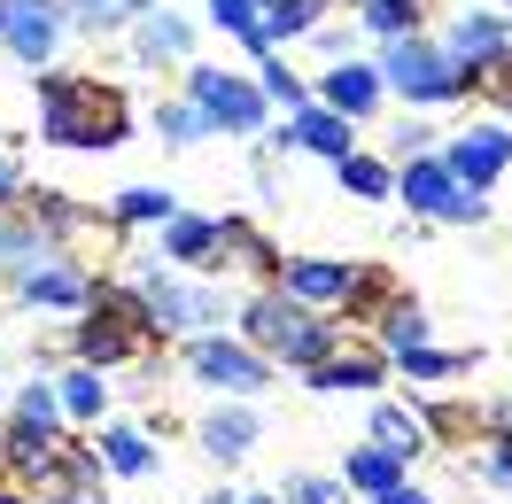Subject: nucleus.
<instances>
[{
  "label": "nucleus",
  "mask_w": 512,
  "mask_h": 504,
  "mask_svg": "<svg viewBox=\"0 0 512 504\" xmlns=\"http://www.w3.org/2000/svg\"><path fill=\"white\" fill-rule=\"evenodd\" d=\"M39 132L55 148H117L132 132V109L101 78H55V70H39Z\"/></svg>",
  "instance_id": "nucleus-1"
},
{
  "label": "nucleus",
  "mask_w": 512,
  "mask_h": 504,
  "mask_svg": "<svg viewBox=\"0 0 512 504\" xmlns=\"http://www.w3.org/2000/svg\"><path fill=\"white\" fill-rule=\"evenodd\" d=\"M148 303H140V287H117V280H94V295H86V318L70 326V349H78V365H125V357H140L148 349Z\"/></svg>",
  "instance_id": "nucleus-2"
},
{
  "label": "nucleus",
  "mask_w": 512,
  "mask_h": 504,
  "mask_svg": "<svg viewBox=\"0 0 512 504\" xmlns=\"http://www.w3.org/2000/svg\"><path fill=\"white\" fill-rule=\"evenodd\" d=\"M241 334H249L256 357H288V365H303V373L342 342V326H334V318H311L295 295H256L249 311H241Z\"/></svg>",
  "instance_id": "nucleus-3"
},
{
  "label": "nucleus",
  "mask_w": 512,
  "mask_h": 504,
  "mask_svg": "<svg viewBox=\"0 0 512 504\" xmlns=\"http://www.w3.org/2000/svg\"><path fill=\"white\" fill-rule=\"evenodd\" d=\"M187 373L202 380V388H225V396H256V388L272 380V365H264L249 342H210V334H202V342L187 349Z\"/></svg>",
  "instance_id": "nucleus-4"
},
{
  "label": "nucleus",
  "mask_w": 512,
  "mask_h": 504,
  "mask_svg": "<svg viewBox=\"0 0 512 504\" xmlns=\"http://www.w3.org/2000/svg\"><path fill=\"white\" fill-rule=\"evenodd\" d=\"M187 94H194V109H202L210 125H225V132H256L264 125V94L241 86L233 70H187Z\"/></svg>",
  "instance_id": "nucleus-5"
},
{
  "label": "nucleus",
  "mask_w": 512,
  "mask_h": 504,
  "mask_svg": "<svg viewBox=\"0 0 512 504\" xmlns=\"http://www.w3.org/2000/svg\"><path fill=\"white\" fill-rule=\"evenodd\" d=\"M388 86H404L412 101H450L466 94V70H450V55L419 47V39H396L388 47Z\"/></svg>",
  "instance_id": "nucleus-6"
},
{
  "label": "nucleus",
  "mask_w": 512,
  "mask_h": 504,
  "mask_svg": "<svg viewBox=\"0 0 512 504\" xmlns=\"http://www.w3.org/2000/svg\"><path fill=\"white\" fill-rule=\"evenodd\" d=\"M404 202H412L419 218H466V225L481 218V194L458 187L435 156H412V163H404Z\"/></svg>",
  "instance_id": "nucleus-7"
},
{
  "label": "nucleus",
  "mask_w": 512,
  "mask_h": 504,
  "mask_svg": "<svg viewBox=\"0 0 512 504\" xmlns=\"http://www.w3.org/2000/svg\"><path fill=\"white\" fill-rule=\"evenodd\" d=\"M140 303H148V326H156V334H194V326L218 318V295L179 287V280H163V272H140Z\"/></svg>",
  "instance_id": "nucleus-8"
},
{
  "label": "nucleus",
  "mask_w": 512,
  "mask_h": 504,
  "mask_svg": "<svg viewBox=\"0 0 512 504\" xmlns=\"http://www.w3.org/2000/svg\"><path fill=\"white\" fill-rule=\"evenodd\" d=\"M16 295H24L32 311H86L94 280H86L70 256H47V264H32V272H16Z\"/></svg>",
  "instance_id": "nucleus-9"
},
{
  "label": "nucleus",
  "mask_w": 512,
  "mask_h": 504,
  "mask_svg": "<svg viewBox=\"0 0 512 504\" xmlns=\"http://www.w3.org/2000/svg\"><path fill=\"white\" fill-rule=\"evenodd\" d=\"M0 39L16 47V63L47 70V55H55L63 24H55V8H32V0H0Z\"/></svg>",
  "instance_id": "nucleus-10"
},
{
  "label": "nucleus",
  "mask_w": 512,
  "mask_h": 504,
  "mask_svg": "<svg viewBox=\"0 0 512 504\" xmlns=\"http://www.w3.org/2000/svg\"><path fill=\"white\" fill-rule=\"evenodd\" d=\"M505 163H512V132H466V140H450L443 171L458 179V187H489Z\"/></svg>",
  "instance_id": "nucleus-11"
},
{
  "label": "nucleus",
  "mask_w": 512,
  "mask_h": 504,
  "mask_svg": "<svg viewBox=\"0 0 512 504\" xmlns=\"http://www.w3.org/2000/svg\"><path fill=\"white\" fill-rule=\"evenodd\" d=\"M256 435H264V419H256L249 404H225V411H210V419H202V450H210L218 466L249 458V450H256Z\"/></svg>",
  "instance_id": "nucleus-12"
},
{
  "label": "nucleus",
  "mask_w": 512,
  "mask_h": 504,
  "mask_svg": "<svg viewBox=\"0 0 512 504\" xmlns=\"http://www.w3.org/2000/svg\"><path fill=\"white\" fill-rule=\"evenodd\" d=\"M163 256L187 264V272H218V218H171L163 225Z\"/></svg>",
  "instance_id": "nucleus-13"
},
{
  "label": "nucleus",
  "mask_w": 512,
  "mask_h": 504,
  "mask_svg": "<svg viewBox=\"0 0 512 504\" xmlns=\"http://www.w3.org/2000/svg\"><path fill=\"white\" fill-rule=\"evenodd\" d=\"M342 287H350V264H319V256H303V264L280 272V295H295L303 311L311 303H342Z\"/></svg>",
  "instance_id": "nucleus-14"
},
{
  "label": "nucleus",
  "mask_w": 512,
  "mask_h": 504,
  "mask_svg": "<svg viewBox=\"0 0 512 504\" xmlns=\"http://www.w3.org/2000/svg\"><path fill=\"white\" fill-rule=\"evenodd\" d=\"M388 365H381V349H326L319 365H311V388H373V380H381Z\"/></svg>",
  "instance_id": "nucleus-15"
},
{
  "label": "nucleus",
  "mask_w": 512,
  "mask_h": 504,
  "mask_svg": "<svg viewBox=\"0 0 512 504\" xmlns=\"http://www.w3.org/2000/svg\"><path fill=\"white\" fill-rule=\"evenodd\" d=\"M132 47H140V63H187V24H179L171 8H148L140 32H132Z\"/></svg>",
  "instance_id": "nucleus-16"
},
{
  "label": "nucleus",
  "mask_w": 512,
  "mask_h": 504,
  "mask_svg": "<svg viewBox=\"0 0 512 504\" xmlns=\"http://www.w3.org/2000/svg\"><path fill=\"white\" fill-rule=\"evenodd\" d=\"M8 427H32V435H63V404H55V380H24L8 396Z\"/></svg>",
  "instance_id": "nucleus-17"
},
{
  "label": "nucleus",
  "mask_w": 512,
  "mask_h": 504,
  "mask_svg": "<svg viewBox=\"0 0 512 504\" xmlns=\"http://www.w3.org/2000/svg\"><path fill=\"white\" fill-rule=\"evenodd\" d=\"M373 101H381V78H373L365 63H342V70H326V109H334V117H365Z\"/></svg>",
  "instance_id": "nucleus-18"
},
{
  "label": "nucleus",
  "mask_w": 512,
  "mask_h": 504,
  "mask_svg": "<svg viewBox=\"0 0 512 504\" xmlns=\"http://www.w3.org/2000/svg\"><path fill=\"white\" fill-rule=\"evenodd\" d=\"M373 450H388L396 466H404V458H419V450H427V427H419V411L381 404V411H373Z\"/></svg>",
  "instance_id": "nucleus-19"
},
{
  "label": "nucleus",
  "mask_w": 512,
  "mask_h": 504,
  "mask_svg": "<svg viewBox=\"0 0 512 504\" xmlns=\"http://www.w3.org/2000/svg\"><path fill=\"white\" fill-rule=\"evenodd\" d=\"M55 404H63V419H101V411H109V380H101L94 365H70V373L55 380Z\"/></svg>",
  "instance_id": "nucleus-20"
},
{
  "label": "nucleus",
  "mask_w": 512,
  "mask_h": 504,
  "mask_svg": "<svg viewBox=\"0 0 512 504\" xmlns=\"http://www.w3.org/2000/svg\"><path fill=\"white\" fill-rule=\"evenodd\" d=\"M288 140H303V148H319V156H350V117H334V109H303L288 125Z\"/></svg>",
  "instance_id": "nucleus-21"
},
{
  "label": "nucleus",
  "mask_w": 512,
  "mask_h": 504,
  "mask_svg": "<svg viewBox=\"0 0 512 504\" xmlns=\"http://www.w3.org/2000/svg\"><path fill=\"white\" fill-rule=\"evenodd\" d=\"M450 55H458V63H489V55H505V24H497V16H458Z\"/></svg>",
  "instance_id": "nucleus-22"
},
{
  "label": "nucleus",
  "mask_w": 512,
  "mask_h": 504,
  "mask_svg": "<svg viewBox=\"0 0 512 504\" xmlns=\"http://www.w3.org/2000/svg\"><path fill=\"white\" fill-rule=\"evenodd\" d=\"M101 466L148 473V466H156V450H148V435H140V427H101Z\"/></svg>",
  "instance_id": "nucleus-23"
},
{
  "label": "nucleus",
  "mask_w": 512,
  "mask_h": 504,
  "mask_svg": "<svg viewBox=\"0 0 512 504\" xmlns=\"http://www.w3.org/2000/svg\"><path fill=\"white\" fill-rule=\"evenodd\" d=\"M148 8H163V0H70L78 32H117V24H132V16H148Z\"/></svg>",
  "instance_id": "nucleus-24"
},
{
  "label": "nucleus",
  "mask_w": 512,
  "mask_h": 504,
  "mask_svg": "<svg viewBox=\"0 0 512 504\" xmlns=\"http://www.w3.org/2000/svg\"><path fill=\"white\" fill-rule=\"evenodd\" d=\"M117 218L125 225H171L179 210H171V187H125L117 194Z\"/></svg>",
  "instance_id": "nucleus-25"
},
{
  "label": "nucleus",
  "mask_w": 512,
  "mask_h": 504,
  "mask_svg": "<svg viewBox=\"0 0 512 504\" xmlns=\"http://www.w3.org/2000/svg\"><path fill=\"white\" fill-rule=\"evenodd\" d=\"M264 16H256V32H264V47L272 39H288V32H311V0H256Z\"/></svg>",
  "instance_id": "nucleus-26"
},
{
  "label": "nucleus",
  "mask_w": 512,
  "mask_h": 504,
  "mask_svg": "<svg viewBox=\"0 0 512 504\" xmlns=\"http://www.w3.org/2000/svg\"><path fill=\"white\" fill-rule=\"evenodd\" d=\"M404 481V466L388 458V450H357L350 458V489H365V497H381V489H396Z\"/></svg>",
  "instance_id": "nucleus-27"
},
{
  "label": "nucleus",
  "mask_w": 512,
  "mask_h": 504,
  "mask_svg": "<svg viewBox=\"0 0 512 504\" xmlns=\"http://www.w3.org/2000/svg\"><path fill=\"white\" fill-rule=\"evenodd\" d=\"M156 132L171 140V148H194V140L210 132V117H202L194 101H171V109H156Z\"/></svg>",
  "instance_id": "nucleus-28"
},
{
  "label": "nucleus",
  "mask_w": 512,
  "mask_h": 504,
  "mask_svg": "<svg viewBox=\"0 0 512 504\" xmlns=\"http://www.w3.org/2000/svg\"><path fill=\"white\" fill-rule=\"evenodd\" d=\"M334 171H342V187H350V194H365V202H381V194L396 187V179H388V163H373V156H342Z\"/></svg>",
  "instance_id": "nucleus-29"
},
{
  "label": "nucleus",
  "mask_w": 512,
  "mask_h": 504,
  "mask_svg": "<svg viewBox=\"0 0 512 504\" xmlns=\"http://www.w3.org/2000/svg\"><path fill=\"white\" fill-rule=\"evenodd\" d=\"M381 342L396 349V357H404V349H427V318H419L412 303H396V311L381 318Z\"/></svg>",
  "instance_id": "nucleus-30"
},
{
  "label": "nucleus",
  "mask_w": 512,
  "mask_h": 504,
  "mask_svg": "<svg viewBox=\"0 0 512 504\" xmlns=\"http://www.w3.org/2000/svg\"><path fill=\"white\" fill-rule=\"evenodd\" d=\"M210 24H225L233 39H249L256 55H264V32H256V0H210Z\"/></svg>",
  "instance_id": "nucleus-31"
},
{
  "label": "nucleus",
  "mask_w": 512,
  "mask_h": 504,
  "mask_svg": "<svg viewBox=\"0 0 512 504\" xmlns=\"http://www.w3.org/2000/svg\"><path fill=\"white\" fill-rule=\"evenodd\" d=\"M365 24H373V32L412 39V24H419V0H365Z\"/></svg>",
  "instance_id": "nucleus-32"
},
{
  "label": "nucleus",
  "mask_w": 512,
  "mask_h": 504,
  "mask_svg": "<svg viewBox=\"0 0 512 504\" xmlns=\"http://www.w3.org/2000/svg\"><path fill=\"white\" fill-rule=\"evenodd\" d=\"M466 373V357H450V349H404V380H450Z\"/></svg>",
  "instance_id": "nucleus-33"
},
{
  "label": "nucleus",
  "mask_w": 512,
  "mask_h": 504,
  "mask_svg": "<svg viewBox=\"0 0 512 504\" xmlns=\"http://www.w3.org/2000/svg\"><path fill=\"white\" fill-rule=\"evenodd\" d=\"M474 86H481V94H489V101H497V109L512 117V47H505V55H489V63L474 70Z\"/></svg>",
  "instance_id": "nucleus-34"
},
{
  "label": "nucleus",
  "mask_w": 512,
  "mask_h": 504,
  "mask_svg": "<svg viewBox=\"0 0 512 504\" xmlns=\"http://www.w3.org/2000/svg\"><path fill=\"white\" fill-rule=\"evenodd\" d=\"M288 504H342V481H319V473H295Z\"/></svg>",
  "instance_id": "nucleus-35"
},
{
  "label": "nucleus",
  "mask_w": 512,
  "mask_h": 504,
  "mask_svg": "<svg viewBox=\"0 0 512 504\" xmlns=\"http://www.w3.org/2000/svg\"><path fill=\"white\" fill-rule=\"evenodd\" d=\"M489 481H512V435H505V427L489 435Z\"/></svg>",
  "instance_id": "nucleus-36"
},
{
  "label": "nucleus",
  "mask_w": 512,
  "mask_h": 504,
  "mask_svg": "<svg viewBox=\"0 0 512 504\" xmlns=\"http://www.w3.org/2000/svg\"><path fill=\"white\" fill-rule=\"evenodd\" d=\"M16 194H24V171H16V156L0 148V210H16Z\"/></svg>",
  "instance_id": "nucleus-37"
},
{
  "label": "nucleus",
  "mask_w": 512,
  "mask_h": 504,
  "mask_svg": "<svg viewBox=\"0 0 512 504\" xmlns=\"http://www.w3.org/2000/svg\"><path fill=\"white\" fill-rule=\"evenodd\" d=\"M264 94H272V101H303V86H295L280 63H264Z\"/></svg>",
  "instance_id": "nucleus-38"
},
{
  "label": "nucleus",
  "mask_w": 512,
  "mask_h": 504,
  "mask_svg": "<svg viewBox=\"0 0 512 504\" xmlns=\"http://www.w3.org/2000/svg\"><path fill=\"white\" fill-rule=\"evenodd\" d=\"M373 504H435V497H427V489H404V481H396V489H381Z\"/></svg>",
  "instance_id": "nucleus-39"
},
{
  "label": "nucleus",
  "mask_w": 512,
  "mask_h": 504,
  "mask_svg": "<svg viewBox=\"0 0 512 504\" xmlns=\"http://www.w3.org/2000/svg\"><path fill=\"white\" fill-rule=\"evenodd\" d=\"M0 504H24V489H16V473H8V458H0Z\"/></svg>",
  "instance_id": "nucleus-40"
},
{
  "label": "nucleus",
  "mask_w": 512,
  "mask_h": 504,
  "mask_svg": "<svg viewBox=\"0 0 512 504\" xmlns=\"http://www.w3.org/2000/svg\"><path fill=\"white\" fill-rule=\"evenodd\" d=\"M202 504H272V497H202Z\"/></svg>",
  "instance_id": "nucleus-41"
},
{
  "label": "nucleus",
  "mask_w": 512,
  "mask_h": 504,
  "mask_svg": "<svg viewBox=\"0 0 512 504\" xmlns=\"http://www.w3.org/2000/svg\"><path fill=\"white\" fill-rule=\"evenodd\" d=\"M32 8H47V0H32Z\"/></svg>",
  "instance_id": "nucleus-42"
},
{
  "label": "nucleus",
  "mask_w": 512,
  "mask_h": 504,
  "mask_svg": "<svg viewBox=\"0 0 512 504\" xmlns=\"http://www.w3.org/2000/svg\"><path fill=\"white\" fill-rule=\"evenodd\" d=\"M311 8H319V0H311Z\"/></svg>",
  "instance_id": "nucleus-43"
},
{
  "label": "nucleus",
  "mask_w": 512,
  "mask_h": 504,
  "mask_svg": "<svg viewBox=\"0 0 512 504\" xmlns=\"http://www.w3.org/2000/svg\"><path fill=\"white\" fill-rule=\"evenodd\" d=\"M0 396H8V388H0Z\"/></svg>",
  "instance_id": "nucleus-44"
}]
</instances>
